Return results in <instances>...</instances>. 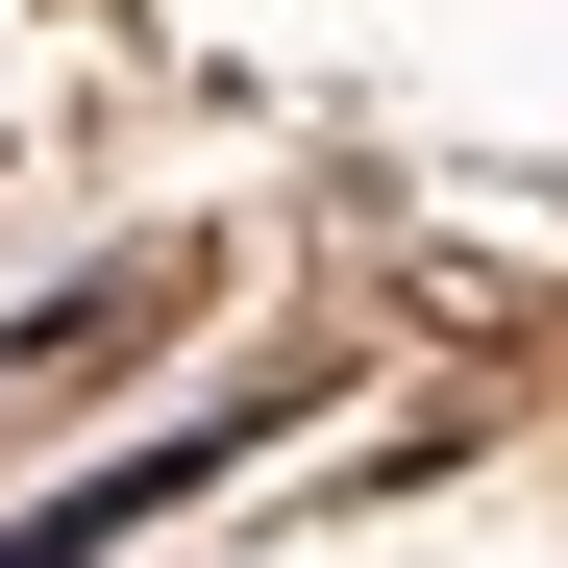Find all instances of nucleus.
<instances>
[{
	"label": "nucleus",
	"mask_w": 568,
	"mask_h": 568,
	"mask_svg": "<svg viewBox=\"0 0 568 568\" xmlns=\"http://www.w3.org/2000/svg\"><path fill=\"white\" fill-rule=\"evenodd\" d=\"M199 445H247V420H199ZM199 445H173V469H199ZM173 469H100V495H50V519H26V544H0V568H100V544H124V519L173 495Z\"/></svg>",
	"instance_id": "nucleus-1"
}]
</instances>
